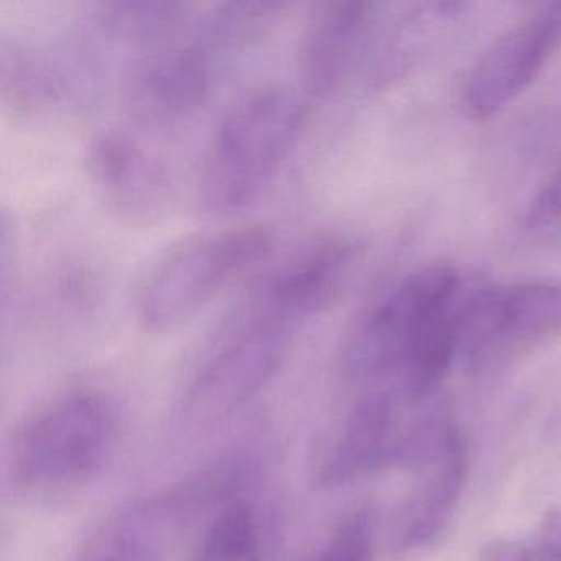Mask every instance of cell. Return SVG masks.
Returning a JSON list of instances; mask_svg holds the SVG:
<instances>
[{
    "label": "cell",
    "mask_w": 561,
    "mask_h": 561,
    "mask_svg": "<svg viewBox=\"0 0 561 561\" xmlns=\"http://www.w3.org/2000/svg\"><path fill=\"white\" fill-rule=\"evenodd\" d=\"M370 19L373 5L366 2H324L308 15L295 54L298 90L308 100L340 90L363 55Z\"/></svg>",
    "instance_id": "8fae6325"
},
{
    "label": "cell",
    "mask_w": 561,
    "mask_h": 561,
    "mask_svg": "<svg viewBox=\"0 0 561 561\" xmlns=\"http://www.w3.org/2000/svg\"><path fill=\"white\" fill-rule=\"evenodd\" d=\"M84 172L104 208L127 225H153L172 208V169L133 127L94 133L84 147Z\"/></svg>",
    "instance_id": "52a82bcc"
},
{
    "label": "cell",
    "mask_w": 561,
    "mask_h": 561,
    "mask_svg": "<svg viewBox=\"0 0 561 561\" xmlns=\"http://www.w3.org/2000/svg\"><path fill=\"white\" fill-rule=\"evenodd\" d=\"M261 225L196 232L157 255L144 271L134 310L147 333L165 334L196 317L216 295L257 265L274 248Z\"/></svg>",
    "instance_id": "277c9868"
},
{
    "label": "cell",
    "mask_w": 561,
    "mask_h": 561,
    "mask_svg": "<svg viewBox=\"0 0 561 561\" xmlns=\"http://www.w3.org/2000/svg\"><path fill=\"white\" fill-rule=\"evenodd\" d=\"M193 561H262L261 525L251 502H226L196 545Z\"/></svg>",
    "instance_id": "2e32d148"
},
{
    "label": "cell",
    "mask_w": 561,
    "mask_h": 561,
    "mask_svg": "<svg viewBox=\"0 0 561 561\" xmlns=\"http://www.w3.org/2000/svg\"><path fill=\"white\" fill-rule=\"evenodd\" d=\"M170 517L162 501L123 508L88 535L71 561H165L163 527Z\"/></svg>",
    "instance_id": "9a60e30c"
},
{
    "label": "cell",
    "mask_w": 561,
    "mask_h": 561,
    "mask_svg": "<svg viewBox=\"0 0 561 561\" xmlns=\"http://www.w3.org/2000/svg\"><path fill=\"white\" fill-rule=\"evenodd\" d=\"M374 517L367 508L347 515L311 561H373Z\"/></svg>",
    "instance_id": "e0dca14e"
},
{
    "label": "cell",
    "mask_w": 561,
    "mask_h": 561,
    "mask_svg": "<svg viewBox=\"0 0 561 561\" xmlns=\"http://www.w3.org/2000/svg\"><path fill=\"white\" fill-rule=\"evenodd\" d=\"M239 60L208 12L195 15L179 34L127 57L121 81L124 111L137 130L176 133L202 114Z\"/></svg>",
    "instance_id": "3957f363"
},
{
    "label": "cell",
    "mask_w": 561,
    "mask_h": 561,
    "mask_svg": "<svg viewBox=\"0 0 561 561\" xmlns=\"http://www.w3.org/2000/svg\"><path fill=\"white\" fill-rule=\"evenodd\" d=\"M540 547L550 561H561V508L545 515L540 528Z\"/></svg>",
    "instance_id": "d6986e66"
},
{
    "label": "cell",
    "mask_w": 561,
    "mask_h": 561,
    "mask_svg": "<svg viewBox=\"0 0 561 561\" xmlns=\"http://www.w3.org/2000/svg\"><path fill=\"white\" fill-rule=\"evenodd\" d=\"M491 561H531L530 551L517 541H502L491 551Z\"/></svg>",
    "instance_id": "ffe728a7"
},
{
    "label": "cell",
    "mask_w": 561,
    "mask_h": 561,
    "mask_svg": "<svg viewBox=\"0 0 561 561\" xmlns=\"http://www.w3.org/2000/svg\"><path fill=\"white\" fill-rule=\"evenodd\" d=\"M232 310L180 399V432H206L231 419L277 377L287 359L294 327L245 297Z\"/></svg>",
    "instance_id": "5b68a950"
},
{
    "label": "cell",
    "mask_w": 561,
    "mask_h": 561,
    "mask_svg": "<svg viewBox=\"0 0 561 561\" xmlns=\"http://www.w3.org/2000/svg\"><path fill=\"white\" fill-rule=\"evenodd\" d=\"M461 280L449 265L413 272L377 300L347 336L344 369L359 379L397 373L416 336L459 304Z\"/></svg>",
    "instance_id": "8992f818"
},
{
    "label": "cell",
    "mask_w": 561,
    "mask_h": 561,
    "mask_svg": "<svg viewBox=\"0 0 561 561\" xmlns=\"http://www.w3.org/2000/svg\"><path fill=\"white\" fill-rule=\"evenodd\" d=\"M525 225L531 231H545L561 225V165L531 199Z\"/></svg>",
    "instance_id": "ac0fdd59"
},
{
    "label": "cell",
    "mask_w": 561,
    "mask_h": 561,
    "mask_svg": "<svg viewBox=\"0 0 561 561\" xmlns=\"http://www.w3.org/2000/svg\"><path fill=\"white\" fill-rule=\"evenodd\" d=\"M359 254L356 241L324 239L265 272L245 295L265 313L290 327H300L337 300Z\"/></svg>",
    "instance_id": "9c48e42d"
},
{
    "label": "cell",
    "mask_w": 561,
    "mask_h": 561,
    "mask_svg": "<svg viewBox=\"0 0 561 561\" xmlns=\"http://www.w3.org/2000/svg\"><path fill=\"white\" fill-rule=\"evenodd\" d=\"M393 425L396 413L389 393L373 392L363 397L321 465L318 482L323 488H337L364 472L386 466L396 442Z\"/></svg>",
    "instance_id": "5bb4252c"
},
{
    "label": "cell",
    "mask_w": 561,
    "mask_h": 561,
    "mask_svg": "<svg viewBox=\"0 0 561 561\" xmlns=\"http://www.w3.org/2000/svg\"><path fill=\"white\" fill-rule=\"evenodd\" d=\"M117 428L116 407L104 393L75 390L55 397L15 430L8 453L9 482L28 497L73 491L106 465Z\"/></svg>",
    "instance_id": "7a4b0ae2"
},
{
    "label": "cell",
    "mask_w": 561,
    "mask_h": 561,
    "mask_svg": "<svg viewBox=\"0 0 561 561\" xmlns=\"http://www.w3.org/2000/svg\"><path fill=\"white\" fill-rule=\"evenodd\" d=\"M462 351H481L512 337H540L561 330V284L524 282L481 291L458 311Z\"/></svg>",
    "instance_id": "7c38bea8"
},
{
    "label": "cell",
    "mask_w": 561,
    "mask_h": 561,
    "mask_svg": "<svg viewBox=\"0 0 561 561\" xmlns=\"http://www.w3.org/2000/svg\"><path fill=\"white\" fill-rule=\"evenodd\" d=\"M412 468L425 471L410 494L397 520L393 543L397 550H413L435 540L455 514L468 474L465 436L456 432L448 445Z\"/></svg>",
    "instance_id": "4fadbf2b"
},
{
    "label": "cell",
    "mask_w": 561,
    "mask_h": 561,
    "mask_svg": "<svg viewBox=\"0 0 561 561\" xmlns=\"http://www.w3.org/2000/svg\"><path fill=\"white\" fill-rule=\"evenodd\" d=\"M310 100L267 83L242 94L222 114L203 150L195 199L203 215L228 216L254 202L297 146Z\"/></svg>",
    "instance_id": "6da1fadb"
},
{
    "label": "cell",
    "mask_w": 561,
    "mask_h": 561,
    "mask_svg": "<svg viewBox=\"0 0 561 561\" xmlns=\"http://www.w3.org/2000/svg\"><path fill=\"white\" fill-rule=\"evenodd\" d=\"M98 80L75 37L60 48L19 35L0 41V94L15 119H47L67 106H80Z\"/></svg>",
    "instance_id": "ba28073f"
},
{
    "label": "cell",
    "mask_w": 561,
    "mask_h": 561,
    "mask_svg": "<svg viewBox=\"0 0 561 561\" xmlns=\"http://www.w3.org/2000/svg\"><path fill=\"white\" fill-rule=\"evenodd\" d=\"M561 42V2L508 28L482 54L466 83V104L474 116L491 117L520 96L543 70Z\"/></svg>",
    "instance_id": "30bf717a"
}]
</instances>
